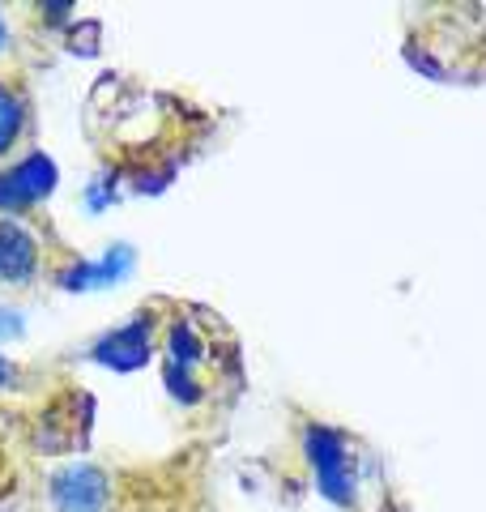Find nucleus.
Returning <instances> with one entry per match:
<instances>
[{"mask_svg": "<svg viewBox=\"0 0 486 512\" xmlns=\"http://www.w3.org/2000/svg\"><path fill=\"white\" fill-rule=\"evenodd\" d=\"M307 457H312V466H316L320 491L329 495L333 504H350L354 500V470L346 461V448L337 440V431H324V427L307 431Z\"/></svg>", "mask_w": 486, "mask_h": 512, "instance_id": "obj_1", "label": "nucleus"}, {"mask_svg": "<svg viewBox=\"0 0 486 512\" xmlns=\"http://www.w3.org/2000/svg\"><path fill=\"white\" fill-rule=\"evenodd\" d=\"M56 188V163L47 154L22 158L13 171L0 175V210H26Z\"/></svg>", "mask_w": 486, "mask_h": 512, "instance_id": "obj_2", "label": "nucleus"}, {"mask_svg": "<svg viewBox=\"0 0 486 512\" xmlns=\"http://www.w3.org/2000/svg\"><path fill=\"white\" fill-rule=\"evenodd\" d=\"M103 495H107L103 474L99 470H86V466L60 474L56 483H52V500H56L60 512H99Z\"/></svg>", "mask_w": 486, "mask_h": 512, "instance_id": "obj_3", "label": "nucleus"}, {"mask_svg": "<svg viewBox=\"0 0 486 512\" xmlns=\"http://www.w3.org/2000/svg\"><path fill=\"white\" fill-rule=\"evenodd\" d=\"M94 359H103L111 367H141L150 359V329H145V320H133V325L107 333L99 350H94Z\"/></svg>", "mask_w": 486, "mask_h": 512, "instance_id": "obj_4", "label": "nucleus"}, {"mask_svg": "<svg viewBox=\"0 0 486 512\" xmlns=\"http://www.w3.org/2000/svg\"><path fill=\"white\" fill-rule=\"evenodd\" d=\"M39 261V248L18 222H0V278L22 282L30 278V269Z\"/></svg>", "mask_w": 486, "mask_h": 512, "instance_id": "obj_5", "label": "nucleus"}, {"mask_svg": "<svg viewBox=\"0 0 486 512\" xmlns=\"http://www.w3.org/2000/svg\"><path fill=\"white\" fill-rule=\"evenodd\" d=\"M22 120H26L22 94L0 82V154L13 150V141H18V133H22Z\"/></svg>", "mask_w": 486, "mask_h": 512, "instance_id": "obj_6", "label": "nucleus"}, {"mask_svg": "<svg viewBox=\"0 0 486 512\" xmlns=\"http://www.w3.org/2000/svg\"><path fill=\"white\" fill-rule=\"evenodd\" d=\"M0 39H5V26H0Z\"/></svg>", "mask_w": 486, "mask_h": 512, "instance_id": "obj_7", "label": "nucleus"}]
</instances>
